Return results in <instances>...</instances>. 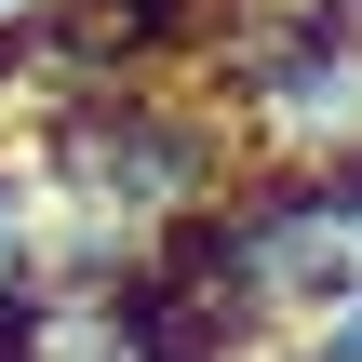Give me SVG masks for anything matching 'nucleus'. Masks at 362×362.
Listing matches in <instances>:
<instances>
[{"mask_svg":"<svg viewBox=\"0 0 362 362\" xmlns=\"http://www.w3.org/2000/svg\"><path fill=\"white\" fill-rule=\"evenodd\" d=\"M296 349H309V362H362V296L336 309V322H322V336H296Z\"/></svg>","mask_w":362,"mask_h":362,"instance_id":"39448f33","label":"nucleus"},{"mask_svg":"<svg viewBox=\"0 0 362 362\" xmlns=\"http://www.w3.org/2000/svg\"><path fill=\"white\" fill-rule=\"evenodd\" d=\"M215 121L255 134L282 175L362 148V27L336 13H228L215 27Z\"/></svg>","mask_w":362,"mask_h":362,"instance_id":"7ed1b4c3","label":"nucleus"},{"mask_svg":"<svg viewBox=\"0 0 362 362\" xmlns=\"http://www.w3.org/2000/svg\"><path fill=\"white\" fill-rule=\"evenodd\" d=\"M215 202H228V121H215V94H161V81H81V94H54V121H40V215H67V269L134 282Z\"/></svg>","mask_w":362,"mask_h":362,"instance_id":"f257e3e1","label":"nucleus"},{"mask_svg":"<svg viewBox=\"0 0 362 362\" xmlns=\"http://www.w3.org/2000/svg\"><path fill=\"white\" fill-rule=\"evenodd\" d=\"M255 362H309V349H296V336H282V349H255Z\"/></svg>","mask_w":362,"mask_h":362,"instance_id":"0eeeda50","label":"nucleus"},{"mask_svg":"<svg viewBox=\"0 0 362 362\" xmlns=\"http://www.w3.org/2000/svg\"><path fill=\"white\" fill-rule=\"evenodd\" d=\"M54 269H40V175L27 161H0V309H27Z\"/></svg>","mask_w":362,"mask_h":362,"instance_id":"20e7f679","label":"nucleus"},{"mask_svg":"<svg viewBox=\"0 0 362 362\" xmlns=\"http://www.w3.org/2000/svg\"><path fill=\"white\" fill-rule=\"evenodd\" d=\"M161 269H175L242 349L322 336L362 296V148L349 161H309V175H269V188H228L202 228L161 242Z\"/></svg>","mask_w":362,"mask_h":362,"instance_id":"f03ea898","label":"nucleus"},{"mask_svg":"<svg viewBox=\"0 0 362 362\" xmlns=\"http://www.w3.org/2000/svg\"><path fill=\"white\" fill-rule=\"evenodd\" d=\"M228 13H336V27H362V0H228Z\"/></svg>","mask_w":362,"mask_h":362,"instance_id":"423d86ee","label":"nucleus"}]
</instances>
